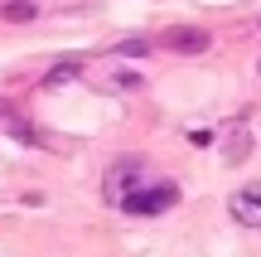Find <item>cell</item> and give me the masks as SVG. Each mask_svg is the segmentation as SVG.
<instances>
[{
	"instance_id": "1",
	"label": "cell",
	"mask_w": 261,
	"mask_h": 257,
	"mask_svg": "<svg viewBox=\"0 0 261 257\" xmlns=\"http://www.w3.org/2000/svg\"><path fill=\"white\" fill-rule=\"evenodd\" d=\"M179 204V184L174 180H155V184H136V190L121 199L126 214H165Z\"/></svg>"
},
{
	"instance_id": "6",
	"label": "cell",
	"mask_w": 261,
	"mask_h": 257,
	"mask_svg": "<svg viewBox=\"0 0 261 257\" xmlns=\"http://www.w3.org/2000/svg\"><path fill=\"white\" fill-rule=\"evenodd\" d=\"M77 73H83V63H77V58H68V63H54V68H48V78H44V87H58V83H73Z\"/></svg>"
},
{
	"instance_id": "7",
	"label": "cell",
	"mask_w": 261,
	"mask_h": 257,
	"mask_svg": "<svg viewBox=\"0 0 261 257\" xmlns=\"http://www.w3.org/2000/svg\"><path fill=\"white\" fill-rule=\"evenodd\" d=\"M34 0H10V5H5V19H15V25H24V19H34Z\"/></svg>"
},
{
	"instance_id": "8",
	"label": "cell",
	"mask_w": 261,
	"mask_h": 257,
	"mask_svg": "<svg viewBox=\"0 0 261 257\" xmlns=\"http://www.w3.org/2000/svg\"><path fill=\"white\" fill-rule=\"evenodd\" d=\"M5 126L19 136V141H39V136H34V126H29V122H19V116H5Z\"/></svg>"
},
{
	"instance_id": "9",
	"label": "cell",
	"mask_w": 261,
	"mask_h": 257,
	"mask_svg": "<svg viewBox=\"0 0 261 257\" xmlns=\"http://www.w3.org/2000/svg\"><path fill=\"white\" fill-rule=\"evenodd\" d=\"M116 54H150V39H121V44H116Z\"/></svg>"
},
{
	"instance_id": "4",
	"label": "cell",
	"mask_w": 261,
	"mask_h": 257,
	"mask_svg": "<svg viewBox=\"0 0 261 257\" xmlns=\"http://www.w3.org/2000/svg\"><path fill=\"white\" fill-rule=\"evenodd\" d=\"M227 209H232V219L242 223V228H261V184H247V190H232Z\"/></svg>"
},
{
	"instance_id": "5",
	"label": "cell",
	"mask_w": 261,
	"mask_h": 257,
	"mask_svg": "<svg viewBox=\"0 0 261 257\" xmlns=\"http://www.w3.org/2000/svg\"><path fill=\"white\" fill-rule=\"evenodd\" d=\"M160 44H165L169 54H189V58H194V54H208V44H213V39H208L203 29L184 25V29H169V34L160 39Z\"/></svg>"
},
{
	"instance_id": "2",
	"label": "cell",
	"mask_w": 261,
	"mask_h": 257,
	"mask_svg": "<svg viewBox=\"0 0 261 257\" xmlns=\"http://www.w3.org/2000/svg\"><path fill=\"white\" fill-rule=\"evenodd\" d=\"M140 175H145V165H140V160H116L112 170H107V180H102V194H107L112 204H121L126 194L140 184Z\"/></svg>"
},
{
	"instance_id": "10",
	"label": "cell",
	"mask_w": 261,
	"mask_h": 257,
	"mask_svg": "<svg viewBox=\"0 0 261 257\" xmlns=\"http://www.w3.org/2000/svg\"><path fill=\"white\" fill-rule=\"evenodd\" d=\"M112 83H116V87H140L145 78H140V73H112Z\"/></svg>"
},
{
	"instance_id": "11",
	"label": "cell",
	"mask_w": 261,
	"mask_h": 257,
	"mask_svg": "<svg viewBox=\"0 0 261 257\" xmlns=\"http://www.w3.org/2000/svg\"><path fill=\"white\" fill-rule=\"evenodd\" d=\"M256 73H261V68H256Z\"/></svg>"
},
{
	"instance_id": "3",
	"label": "cell",
	"mask_w": 261,
	"mask_h": 257,
	"mask_svg": "<svg viewBox=\"0 0 261 257\" xmlns=\"http://www.w3.org/2000/svg\"><path fill=\"white\" fill-rule=\"evenodd\" d=\"M218 151H223L227 165H242L247 155H252V126H247L242 116H232V122L223 126V141H218Z\"/></svg>"
}]
</instances>
